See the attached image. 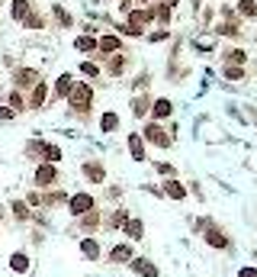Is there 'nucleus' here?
I'll use <instances>...</instances> for the list:
<instances>
[{"label":"nucleus","mask_w":257,"mask_h":277,"mask_svg":"<svg viewBox=\"0 0 257 277\" xmlns=\"http://www.w3.org/2000/svg\"><path fill=\"white\" fill-rule=\"evenodd\" d=\"M67 213L74 216V219H80L84 213H90V209H97V197L93 193H87V190H77V193H71L67 197Z\"/></svg>","instance_id":"f257e3e1"},{"label":"nucleus","mask_w":257,"mask_h":277,"mask_svg":"<svg viewBox=\"0 0 257 277\" xmlns=\"http://www.w3.org/2000/svg\"><path fill=\"white\" fill-rule=\"evenodd\" d=\"M58 181H62V174H58V168L49 165V161H42V165L32 171V184H36L39 190H52V187H58Z\"/></svg>","instance_id":"f03ea898"},{"label":"nucleus","mask_w":257,"mask_h":277,"mask_svg":"<svg viewBox=\"0 0 257 277\" xmlns=\"http://www.w3.org/2000/svg\"><path fill=\"white\" fill-rule=\"evenodd\" d=\"M199 229H202V239H206V245L219 248V252H225V248L232 245V239H228V235L222 232V229L215 226L212 219H199Z\"/></svg>","instance_id":"7ed1b4c3"},{"label":"nucleus","mask_w":257,"mask_h":277,"mask_svg":"<svg viewBox=\"0 0 257 277\" xmlns=\"http://www.w3.org/2000/svg\"><path fill=\"white\" fill-rule=\"evenodd\" d=\"M67 103H71L77 113H87V110H90V103H93V87L84 84V81H77L74 91L67 93Z\"/></svg>","instance_id":"20e7f679"},{"label":"nucleus","mask_w":257,"mask_h":277,"mask_svg":"<svg viewBox=\"0 0 257 277\" xmlns=\"http://www.w3.org/2000/svg\"><path fill=\"white\" fill-rule=\"evenodd\" d=\"M132 258H135L132 242H119V245H113L110 252H106V261H110V265H128Z\"/></svg>","instance_id":"39448f33"},{"label":"nucleus","mask_w":257,"mask_h":277,"mask_svg":"<svg viewBox=\"0 0 257 277\" xmlns=\"http://www.w3.org/2000/svg\"><path fill=\"white\" fill-rule=\"evenodd\" d=\"M141 139H145V142H151V145H158V148H167V145L174 142V139L167 136V132L161 129L158 123H148V126H145V132H141Z\"/></svg>","instance_id":"423d86ee"},{"label":"nucleus","mask_w":257,"mask_h":277,"mask_svg":"<svg viewBox=\"0 0 257 277\" xmlns=\"http://www.w3.org/2000/svg\"><path fill=\"white\" fill-rule=\"evenodd\" d=\"M42 81V74L36 68H16L13 71V87H36Z\"/></svg>","instance_id":"0eeeda50"},{"label":"nucleus","mask_w":257,"mask_h":277,"mask_svg":"<svg viewBox=\"0 0 257 277\" xmlns=\"http://www.w3.org/2000/svg\"><path fill=\"white\" fill-rule=\"evenodd\" d=\"M128 268H132V274H138V277H158V274H161L158 265H154L151 258H138V255L128 261Z\"/></svg>","instance_id":"6e6552de"},{"label":"nucleus","mask_w":257,"mask_h":277,"mask_svg":"<svg viewBox=\"0 0 257 277\" xmlns=\"http://www.w3.org/2000/svg\"><path fill=\"white\" fill-rule=\"evenodd\" d=\"M80 255H84L87 261H100L103 258V248H100V242L93 239V235H84V239H80Z\"/></svg>","instance_id":"1a4fd4ad"},{"label":"nucleus","mask_w":257,"mask_h":277,"mask_svg":"<svg viewBox=\"0 0 257 277\" xmlns=\"http://www.w3.org/2000/svg\"><path fill=\"white\" fill-rule=\"evenodd\" d=\"M123 235H126L128 242H141V239H145V222L135 219V216H128L126 226H123Z\"/></svg>","instance_id":"9d476101"},{"label":"nucleus","mask_w":257,"mask_h":277,"mask_svg":"<svg viewBox=\"0 0 257 277\" xmlns=\"http://www.w3.org/2000/svg\"><path fill=\"white\" fill-rule=\"evenodd\" d=\"M80 171H84V178L90 181V184H103V181H106V168L100 165V161H84Z\"/></svg>","instance_id":"9b49d317"},{"label":"nucleus","mask_w":257,"mask_h":277,"mask_svg":"<svg viewBox=\"0 0 257 277\" xmlns=\"http://www.w3.org/2000/svg\"><path fill=\"white\" fill-rule=\"evenodd\" d=\"M100 226H103V216H100V209H90V213H84V216L77 219V229H84L87 235H90V232H97Z\"/></svg>","instance_id":"f8f14e48"},{"label":"nucleus","mask_w":257,"mask_h":277,"mask_svg":"<svg viewBox=\"0 0 257 277\" xmlns=\"http://www.w3.org/2000/svg\"><path fill=\"white\" fill-rule=\"evenodd\" d=\"M6 261H10V271L13 274H29V268H32V261H29V255H26V252H13Z\"/></svg>","instance_id":"ddd939ff"},{"label":"nucleus","mask_w":257,"mask_h":277,"mask_svg":"<svg viewBox=\"0 0 257 277\" xmlns=\"http://www.w3.org/2000/svg\"><path fill=\"white\" fill-rule=\"evenodd\" d=\"M45 97H49V84H45V81H39V84L32 87V93H29V110H42V106H45Z\"/></svg>","instance_id":"4468645a"},{"label":"nucleus","mask_w":257,"mask_h":277,"mask_svg":"<svg viewBox=\"0 0 257 277\" xmlns=\"http://www.w3.org/2000/svg\"><path fill=\"white\" fill-rule=\"evenodd\" d=\"M161 193H164V197H171V200H184V197H187V187L180 184L177 178H167L164 187H161Z\"/></svg>","instance_id":"2eb2a0df"},{"label":"nucleus","mask_w":257,"mask_h":277,"mask_svg":"<svg viewBox=\"0 0 257 277\" xmlns=\"http://www.w3.org/2000/svg\"><path fill=\"white\" fill-rule=\"evenodd\" d=\"M128 155L132 161H145V139L138 132H128Z\"/></svg>","instance_id":"dca6fc26"},{"label":"nucleus","mask_w":257,"mask_h":277,"mask_svg":"<svg viewBox=\"0 0 257 277\" xmlns=\"http://www.w3.org/2000/svg\"><path fill=\"white\" fill-rule=\"evenodd\" d=\"M10 213H13V219L16 222H29L32 219V209L26 200H10Z\"/></svg>","instance_id":"f3484780"},{"label":"nucleus","mask_w":257,"mask_h":277,"mask_svg":"<svg viewBox=\"0 0 257 277\" xmlns=\"http://www.w3.org/2000/svg\"><path fill=\"white\" fill-rule=\"evenodd\" d=\"M74 84H77V81H74V74H58V81H55V97H67V93L74 91Z\"/></svg>","instance_id":"a211bd4d"},{"label":"nucleus","mask_w":257,"mask_h":277,"mask_svg":"<svg viewBox=\"0 0 257 277\" xmlns=\"http://www.w3.org/2000/svg\"><path fill=\"white\" fill-rule=\"evenodd\" d=\"M151 113H154V119H167V116L174 113V103H171L167 97H158V100L151 103Z\"/></svg>","instance_id":"6ab92c4d"},{"label":"nucleus","mask_w":257,"mask_h":277,"mask_svg":"<svg viewBox=\"0 0 257 277\" xmlns=\"http://www.w3.org/2000/svg\"><path fill=\"white\" fill-rule=\"evenodd\" d=\"M119 129V116L113 110H106L103 116H100V132H116Z\"/></svg>","instance_id":"aec40b11"},{"label":"nucleus","mask_w":257,"mask_h":277,"mask_svg":"<svg viewBox=\"0 0 257 277\" xmlns=\"http://www.w3.org/2000/svg\"><path fill=\"white\" fill-rule=\"evenodd\" d=\"M10 16L16 19V23H23V19L29 16V0H13V6H10Z\"/></svg>","instance_id":"412c9836"},{"label":"nucleus","mask_w":257,"mask_h":277,"mask_svg":"<svg viewBox=\"0 0 257 277\" xmlns=\"http://www.w3.org/2000/svg\"><path fill=\"white\" fill-rule=\"evenodd\" d=\"M126 219H128V209H113L110 219H106V229H123Z\"/></svg>","instance_id":"4be33fe9"},{"label":"nucleus","mask_w":257,"mask_h":277,"mask_svg":"<svg viewBox=\"0 0 257 277\" xmlns=\"http://www.w3.org/2000/svg\"><path fill=\"white\" fill-rule=\"evenodd\" d=\"M42 161H49V165H58V161H62V148L52 145V142H45V148H42Z\"/></svg>","instance_id":"5701e85b"},{"label":"nucleus","mask_w":257,"mask_h":277,"mask_svg":"<svg viewBox=\"0 0 257 277\" xmlns=\"http://www.w3.org/2000/svg\"><path fill=\"white\" fill-rule=\"evenodd\" d=\"M119 36H103V39H97V49L100 52H119Z\"/></svg>","instance_id":"b1692460"},{"label":"nucleus","mask_w":257,"mask_h":277,"mask_svg":"<svg viewBox=\"0 0 257 277\" xmlns=\"http://www.w3.org/2000/svg\"><path fill=\"white\" fill-rule=\"evenodd\" d=\"M148 110H151V100H148V97H135L132 100V113H135V116H145Z\"/></svg>","instance_id":"393cba45"},{"label":"nucleus","mask_w":257,"mask_h":277,"mask_svg":"<svg viewBox=\"0 0 257 277\" xmlns=\"http://www.w3.org/2000/svg\"><path fill=\"white\" fill-rule=\"evenodd\" d=\"M6 106H10L13 113H23V110H26V100H23V93H19V91H13V93H10V100H6Z\"/></svg>","instance_id":"a878e982"},{"label":"nucleus","mask_w":257,"mask_h":277,"mask_svg":"<svg viewBox=\"0 0 257 277\" xmlns=\"http://www.w3.org/2000/svg\"><path fill=\"white\" fill-rule=\"evenodd\" d=\"M74 49H77V52H93V49H97V39H93V36H77Z\"/></svg>","instance_id":"bb28decb"},{"label":"nucleus","mask_w":257,"mask_h":277,"mask_svg":"<svg viewBox=\"0 0 257 277\" xmlns=\"http://www.w3.org/2000/svg\"><path fill=\"white\" fill-rule=\"evenodd\" d=\"M58 203H67V193L55 190V193H45L42 197V206H58Z\"/></svg>","instance_id":"cd10ccee"},{"label":"nucleus","mask_w":257,"mask_h":277,"mask_svg":"<svg viewBox=\"0 0 257 277\" xmlns=\"http://www.w3.org/2000/svg\"><path fill=\"white\" fill-rule=\"evenodd\" d=\"M42 148H45V142H39V139L26 142V155H29V158H39V161H42Z\"/></svg>","instance_id":"c85d7f7f"},{"label":"nucleus","mask_w":257,"mask_h":277,"mask_svg":"<svg viewBox=\"0 0 257 277\" xmlns=\"http://www.w3.org/2000/svg\"><path fill=\"white\" fill-rule=\"evenodd\" d=\"M23 23L29 26V29H42V26H45V16H39V13H32V10H29V16H26Z\"/></svg>","instance_id":"c756f323"},{"label":"nucleus","mask_w":257,"mask_h":277,"mask_svg":"<svg viewBox=\"0 0 257 277\" xmlns=\"http://www.w3.org/2000/svg\"><path fill=\"white\" fill-rule=\"evenodd\" d=\"M52 10H55V19H58V23H62L64 29H67V26H71V16H67V13H64V6H62V3H55V6H52Z\"/></svg>","instance_id":"7c9ffc66"},{"label":"nucleus","mask_w":257,"mask_h":277,"mask_svg":"<svg viewBox=\"0 0 257 277\" xmlns=\"http://www.w3.org/2000/svg\"><path fill=\"white\" fill-rule=\"evenodd\" d=\"M225 58H228V65H241V62H245V52H241V49H228Z\"/></svg>","instance_id":"2f4dec72"},{"label":"nucleus","mask_w":257,"mask_h":277,"mask_svg":"<svg viewBox=\"0 0 257 277\" xmlns=\"http://www.w3.org/2000/svg\"><path fill=\"white\" fill-rule=\"evenodd\" d=\"M238 10L245 13V16H257V3H254V0H241V3H238Z\"/></svg>","instance_id":"473e14b6"},{"label":"nucleus","mask_w":257,"mask_h":277,"mask_svg":"<svg viewBox=\"0 0 257 277\" xmlns=\"http://www.w3.org/2000/svg\"><path fill=\"white\" fill-rule=\"evenodd\" d=\"M80 74H87V78H100V68L93 62H84V65H80Z\"/></svg>","instance_id":"72a5a7b5"},{"label":"nucleus","mask_w":257,"mask_h":277,"mask_svg":"<svg viewBox=\"0 0 257 277\" xmlns=\"http://www.w3.org/2000/svg\"><path fill=\"white\" fill-rule=\"evenodd\" d=\"M225 78H228V81H241V78H245V71H241L238 65H228V68H225Z\"/></svg>","instance_id":"f704fd0d"},{"label":"nucleus","mask_w":257,"mask_h":277,"mask_svg":"<svg viewBox=\"0 0 257 277\" xmlns=\"http://www.w3.org/2000/svg\"><path fill=\"white\" fill-rule=\"evenodd\" d=\"M123 68H126V58H123V55H116V58L110 62V74H123Z\"/></svg>","instance_id":"c9c22d12"},{"label":"nucleus","mask_w":257,"mask_h":277,"mask_svg":"<svg viewBox=\"0 0 257 277\" xmlns=\"http://www.w3.org/2000/svg\"><path fill=\"white\" fill-rule=\"evenodd\" d=\"M219 32H222V36H238V26H235V23H222Z\"/></svg>","instance_id":"e433bc0d"},{"label":"nucleus","mask_w":257,"mask_h":277,"mask_svg":"<svg viewBox=\"0 0 257 277\" xmlns=\"http://www.w3.org/2000/svg\"><path fill=\"white\" fill-rule=\"evenodd\" d=\"M26 203H29V209H32V206H42V193H29V197H26Z\"/></svg>","instance_id":"4c0bfd02"},{"label":"nucleus","mask_w":257,"mask_h":277,"mask_svg":"<svg viewBox=\"0 0 257 277\" xmlns=\"http://www.w3.org/2000/svg\"><path fill=\"white\" fill-rule=\"evenodd\" d=\"M167 39V29H158V32H151V42H164Z\"/></svg>","instance_id":"58836bf2"},{"label":"nucleus","mask_w":257,"mask_h":277,"mask_svg":"<svg viewBox=\"0 0 257 277\" xmlns=\"http://www.w3.org/2000/svg\"><path fill=\"white\" fill-rule=\"evenodd\" d=\"M167 16H171V6H161V10H158V19H161V23H167Z\"/></svg>","instance_id":"ea45409f"},{"label":"nucleus","mask_w":257,"mask_h":277,"mask_svg":"<svg viewBox=\"0 0 257 277\" xmlns=\"http://www.w3.org/2000/svg\"><path fill=\"white\" fill-rule=\"evenodd\" d=\"M13 116H16V113H13L10 106H0V119H13Z\"/></svg>","instance_id":"a19ab883"},{"label":"nucleus","mask_w":257,"mask_h":277,"mask_svg":"<svg viewBox=\"0 0 257 277\" xmlns=\"http://www.w3.org/2000/svg\"><path fill=\"white\" fill-rule=\"evenodd\" d=\"M238 277H257V268H241Z\"/></svg>","instance_id":"79ce46f5"},{"label":"nucleus","mask_w":257,"mask_h":277,"mask_svg":"<svg viewBox=\"0 0 257 277\" xmlns=\"http://www.w3.org/2000/svg\"><path fill=\"white\" fill-rule=\"evenodd\" d=\"M158 171H161V174H167V178H174V168H171V165H164V161L158 165Z\"/></svg>","instance_id":"37998d69"},{"label":"nucleus","mask_w":257,"mask_h":277,"mask_svg":"<svg viewBox=\"0 0 257 277\" xmlns=\"http://www.w3.org/2000/svg\"><path fill=\"white\" fill-rule=\"evenodd\" d=\"M174 3H177V0H167V6H174Z\"/></svg>","instance_id":"c03bdc74"},{"label":"nucleus","mask_w":257,"mask_h":277,"mask_svg":"<svg viewBox=\"0 0 257 277\" xmlns=\"http://www.w3.org/2000/svg\"><path fill=\"white\" fill-rule=\"evenodd\" d=\"M145 3H148V0H145Z\"/></svg>","instance_id":"a18cd8bd"}]
</instances>
